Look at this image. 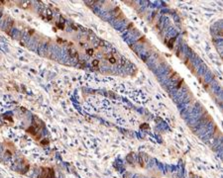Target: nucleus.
Masks as SVG:
<instances>
[{
	"instance_id": "1",
	"label": "nucleus",
	"mask_w": 223,
	"mask_h": 178,
	"mask_svg": "<svg viewBox=\"0 0 223 178\" xmlns=\"http://www.w3.org/2000/svg\"><path fill=\"white\" fill-rule=\"evenodd\" d=\"M39 178H56L54 169L50 167L42 168V174L39 176Z\"/></svg>"
},
{
	"instance_id": "2",
	"label": "nucleus",
	"mask_w": 223,
	"mask_h": 178,
	"mask_svg": "<svg viewBox=\"0 0 223 178\" xmlns=\"http://www.w3.org/2000/svg\"><path fill=\"white\" fill-rule=\"evenodd\" d=\"M113 14H114V16L117 19H119V20H125V15L122 13L121 9L119 7H116L114 10H113Z\"/></svg>"
},
{
	"instance_id": "3",
	"label": "nucleus",
	"mask_w": 223,
	"mask_h": 178,
	"mask_svg": "<svg viewBox=\"0 0 223 178\" xmlns=\"http://www.w3.org/2000/svg\"><path fill=\"white\" fill-rule=\"evenodd\" d=\"M27 133L31 134L33 137L36 138V139H40V136L38 134V129L35 128L34 126H31V127L28 128V129H27Z\"/></svg>"
},
{
	"instance_id": "4",
	"label": "nucleus",
	"mask_w": 223,
	"mask_h": 178,
	"mask_svg": "<svg viewBox=\"0 0 223 178\" xmlns=\"http://www.w3.org/2000/svg\"><path fill=\"white\" fill-rule=\"evenodd\" d=\"M69 55L73 57V59H78V52L75 51V50H73V49H69Z\"/></svg>"
},
{
	"instance_id": "5",
	"label": "nucleus",
	"mask_w": 223,
	"mask_h": 178,
	"mask_svg": "<svg viewBox=\"0 0 223 178\" xmlns=\"http://www.w3.org/2000/svg\"><path fill=\"white\" fill-rule=\"evenodd\" d=\"M174 42H175V37L172 38V39H170V40L169 41V43H168V47H170V49H173V47H174Z\"/></svg>"
},
{
	"instance_id": "6",
	"label": "nucleus",
	"mask_w": 223,
	"mask_h": 178,
	"mask_svg": "<svg viewBox=\"0 0 223 178\" xmlns=\"http://www.w3.org/2000/svg\"><path fill=\"white\" fill-rule=\"evenodd\" d=\"M108 61H109V62H110V63H112V64H114V63H115V62H116V59H115V57H114V56H112V55H110V56H109V57H108Z\"/></svg>"
},
{
	"instance_id": "7",
	"label": "nucleus",
	"mask_w": 223,
	"mask_h": 178,
	"mask_svg": "<svg viewBox=\"0 0 223 178\" xmlns=\"http://www.w3.org/2000/svg\"><path fill=\"white\" fill-rule=\"evenodd\" d=\"M57 27H59L61 30H64L65 29V22H60V23H57Z\"/></svg>"
},
{
	"instance_id": "8",
	"label": "nucleus",
	"mask_w": 223,
	"mask_h": 178,
	"mask_svg": "<svg viewBox=\"0 0 223 178\" xmlns=\"http://www.w3.org/2000/svg\"><path fill=\"white\" fill-rule=\"evenodd\" d=\"M52 17H53V15H52V12L50 10H48V11H47V20L50 21L52 19Z\"/></svg>"
},
{
	"instance_id": "9",
	"label": "nucleus",
	"mask_w": 223,
	"mask_h": 178,
	"mask_svg": "<svg viewBox=\"0 0 223 178\" xmlns=\"http://www.w3.org/2000/svg\"><path fill=\"white\" fill-rule=\"evenodd\" d=\"M86 54H87L88 55H93V54H94L93 49H88V50H86Z\"/></svg>"
},
{
	"instance_id": "10",
	"label": "nucleus",
	"mask_w": 223,
	"mask_h": 178,
	"mask_svg": "<svg viewBox=\"0 0 223 178\" xmlns=\"http://www.w3.org/2000/svg\"><path fill=\"white\" fill-rule=\"evenodd\" d=\"M98 63H99V60H98V59H94V60L92 61V65H93V66H95V67H97Z\"/></svg>"
},
{
	"instance_id": "11",
	"label": "nucleus",
	"mask_w": 223,
	"mask_h": 178,
	"mask_svg": "<svg viewBox=\"0 0 223 178\" xmlns=\"http://www.w3.org/2000/svg\"><path fill=\"white\" fill-rule=\"evenodd\" d=\"M183 83V79H182V78H179V81H178V88H181V86H182V84Z\"/></svg>"
},
{
	"instance_id": "12",
	"label": "nucleus",
	"mask_w": 223,
	"mask_h": 178,
	"mask_svg": "<svg viewBox=\"0 0 223 178\" xmlns=\"http://www.w3.org/2000/svg\"><path fill=\"white\" fill-rule=\"evenodd\" d=\"M149 128V125L148 124H143L141 125V129H148Z\"/></svg>"
},
{
	"instance_id": "13",
	"label": "nucleus",
	"mask_w": 223,
	"mask_h": 178,
	"mask_svg": "<svg viewBox=\"0 0 223 178\" xmlns=\"http://www.w3.org/2000/svg\"><path fill=\"white\" fill-rule=\"evenodd\" d=\"M42 143H43V145H47V143H49V141H48V139H45V141H42Z\"/></svg>"
},
{
	"instance_id": "14",
	"label": "nucleus",
	"mask_w": 223,
	"mask_h": 178,
	"mask_svg": "<svg viewBox=\"0 0 223 178\" xmlns=\"http://www.w3.org/2000/svg\"><path fill=\"white\" fill-rule=\"evenodd\" d=\"M3 3V1H0V5H1V4Z\"/></svg>"
}]
</instances>
